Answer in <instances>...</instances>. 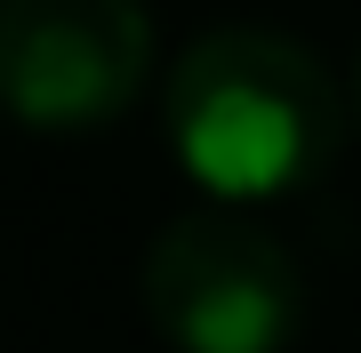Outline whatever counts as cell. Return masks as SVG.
I'll list each match as a JSON object with an SVG mask.
<instances>
[{
  "instance_id": "3957f363",
  "label": "cell",
  "mask_w": 361,
  "mask_h": 353,
  "mask_svg": "<svg viewBox=\"0 0 361 353\" xmlns=\"http://www.w3.org/2000/svg\"><path fill=\"white\" fill-rule=\"evenodd\" d=\"M145 65L153 16L137 0H0V113L40 137L121 120Z\"/></svg>"
},
{
  "instance_id": "6da1fadb",
  "label": "cell",
  "mask_w": 361,
  "mask_h": 353,
  "mask_svg": "<svg viewBox=\"0 0 361 353\" xmlns=\"http://www.w3.org/2000/svg\"><path fill=\"white\" fill-rule=\"evenodd\" d=\"M169 144L217 201H281L329 177L345 144V97L329 65L289 32L225 25L169 65Z\"/></svg>"
},
{
  "instance_id": "277c9868",
  "label": "cell",
  "mask_w": 361,
  "mask_h": 353,
  "mask_svg": "<svg viewBox=\"0 0 361 353\" xmlns=\"http://www.w3.org/2000/svg\"><path fill=\"white\" fill-rule=\"evenodd\" d=\"M353 129H361V56H353Z\"/></svg>"
},
{
  "instance_id": "7a4b0ae2",
  "label": "cell",
  "mask_w": 361,
  "mask_h": 353,
  "mask_svg": "<svg viewBox=\"0 0 361 353\" xmlns=\"http://www.w3.org/2000/svg\"><path fill=\"white\" fill-rule=\"evenodd\" d=\"M145 314L177 353H289L305 281L289 249L233 209H185L145 249Z\"/></svg>"
}]
</instances>
